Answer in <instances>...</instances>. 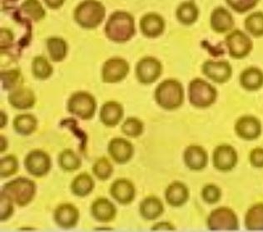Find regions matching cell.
Returning <instances> with one entry per match:
<instances>
[{"mask_svg": "<svg viewBox=\"0 0 263 232\" xmlns=\"http://www.w3.org/2000/svg\"><path fill=\"white\" fill-rule=\"evenodd\" d=\"M53 67L46 57L37 56L32 63V72L36 79L45 80L53 73Z\"/></svg>", "mask_w": 263, "mask_h": 232, "instance_id": "obj_33", "label": "cell"}, {"mask_svg": "<svg viewBox=\"0 0 263 232\" xmlns=\"http://www.w3.org/2000/svg\"><path fill=\"white\" fill-rule=\"evenodd\" d=\"M235 131L241 139L255 140L261 135V123L254 117L244 116L237 120L235 125Z\"/></svg>", "mask_w": 263, "mask_h": 232, "instance_id": "obj_17", "label": "cell"}, {"mask_svg": "<svg viewBox=\"0 0 263 232\" xmlns=\"http://www.w3.org/2000/svg\"><path fill=\"white\" fill-rule=\"evenodd\" d=\"M114 167L108 158L102 157L99 158L92 166V173L100 181H107L112 177Z\"/></svg>", "mask_w": 263, "mask_h": 232, "instance_id": "obj_35", "label": "cell"}, {"mask_svg": "<svg viewBox=\"0 0 263 232\" xmlns=\"http://www.w3.org/2000/svg\"><path fill=\"white\" fill-rule=\"evenodd\" d=\"M91 214L96 221L108 223L116 217V206L108 198L99 197L92 203Z\"/></svg>", "mask_w": 263, "mask_h": 232, "instance_id": "obj_19", "label": "cell"}, {"mask_svg": "<svg viewBox=\"0 0 263 232\" xmlns=\"http://www.w3.org/2000/svg\"><path fill=\"white\" fill-rule=\"evenodd\" d=\"M110 157L118 164H125L131 160L134 154V147L125 138H112L108 143Z\"/></svg>", "mask_w": 263, "mask_h": 232, "instance_id": "obj_14", "label": "cell"}, {"mask_svg": "<svg viewBox=\"0 0 263 232\" xmlns=\"http://www.w3.org/2000/svg\"><path fill=\"white\" fill-rule=\"evenodd\" d=\"M110 194L121 205H128L135 199L136 189L129 180L119 178L110 186Z\"/></svg>", "mask_w": 263, "mask_h": 232, "instance_id": "obj_15", "label": "cell"}, {"mask_svg": "<svg viewBox=\"0 0 263 232\" xmlns=\"http://www.w3.org/2000/svg\"><path fill=\"white\" fill-rule=\"evenodd\" d=\"M201 195H202V198L204 202L213 205V204H216L219 202L221 197V189L214 184L206 185L202 188Z\"/></svg>", "mask_w": 263, "mask_h": 232, "instance_id": "obj_39", "label": "cell"}, {"mask_svg": "<svg viewBox=\"0 0 263 232\" xmlns=\"http://www.w3.org/2000/svg\"><path fill=\"white\" fill-rule=\"evenodd\" d=\"M20 78V72L16 69L4 71L1 72V83H2L3 88L6 91L13 89L18 84Z\"/></svg>", "mask_w": 263, "mask_h": 232, "instance_id": "obj_40", "label": "cell"}, {"mask_svg": "<svg viewBox=\"0 0 263 232\" xmlns=\"http://www.w3.org/2000/svg\"><path fill=\"white\" fill-rule=\"evenodd\" d=\"M165 199L173 207L182 206L189 199V187L183 182H172L165 190Z\"/></svg>", "mask_w": 263, "mask_h": 232, "instance_id": "obj_21", "label": "cell"}, {"mask_svg": "<svg viewBox=\"0 0 263 232\" xmlns=\"http://www.w3.org/2000/svg\"><path fill=\"white\" fill-rule=\"evenodd\" d=\"M238 161L237 151L230 145H220L213 151V166L220 171H232Z\"/></svg>", "mask_w": 263, "mask_h": 232, "instance_id": "obj_12", "label": "cell"}, {"mask_svg": "<svg viewBox=\"0 0 263 232\" xmlns=\"http://www.w3.org/2000/svg\"><path fill=\"white\" fill-rule=\"evenodd\" d=\"M37 186L35 182L27 178H15L3 186L1 193L10 198L17 206H26L35 197Z\"/></svg>", "mask_w": 263, "mask_h": 232, "instance_id": "obj_3", "label": "cell"}, {"mask_svg": "<svg viewBox=\"0 0 263 232\" xmlns=\"http://www.w3.org/2000/svg\"><path fill=\"white\" fill-rule=\"evenodd\" d=\"M67 108L68 112L82 120H90L96 112L97 102L95 96L88 92H74L68 99Z\"/></svg>", "mask_w": 263, "mask_h": 232, "instance_id": "obj_6", "label": "cell"}, {"mask_svg": "<svg viewBox=\"0 0 263 232\" xmlns=\"http://www.w3.org/2000/svg\"><path fill=\"white\" fill-rule=\"evenodd\" d=\"M105 9L96 0H85L75 9L74 18L85 29H95L103 22Z\"/></svg>", "mask_w": 263, "mask_h": 232, "instance_id": "obj_4", "label": "cell"}, {"mask_svg": "<svg viewBox=\"0 0 263 232\" xmlns=\"http://www.w3.org/2000/svg\"><path fill=\"white\" fill-rule=\"evenodd\" d=\"M246 30L256 37L263 36V13L256 12L247 17L245 23Z\"/></svg>", "mask_w": 263, "mask_h": 232, "instance_id": "obj_34", "label": "cell"}, {"mask_svg": "<svg viewBox=\"0 0 263 232\" xmlns=\"http://www.w3.org/2000/svg\"><path fill=\"white\" fill-rule=\"evenodd\" d=\"M106 36L112 42L125 43L135 34V24L133 16L126 12L112 13L105 28Z\"/></svg>", "mask_w": 263, "mask_h": 232, "instance_id": "obj_2", "label": "cell"}, {"mask_svg": "<svg viewBox=\"0 0 263 232\" xmlns=\"http://www.w3.org/2000/svg\"><path fill=\"white\" fill-rule=\"evenodd\" d=\"M245 225L249 230H263V204L252 206L246 214Z\"/></svg>", "mask_w": 263, "mask_h": 232, "instance_id": "obj_30", "label": "cell"}, {"mask_svg": "<svg viewBox=\"0 0 263 232\" xmlns=\"http://www.w3.org/2000/svg\"><path fill=\"white\" fill-rule=\"evenodd\" d=\"M226 2L235 12L244 13L254 9L259 0H226Z\"/></svg>", "mask_w": 263, "mask_h": 232, "instance_id": "obj_41", "label": "cell"}, {"mask_svg": "<svg viewBox=\"0 0 263 232\" xmlns=\"http://www.w3.org/2000/svg\"><path fill=\"white\" fill-rule=\"evenodd\" d=\"M13 202L10 198L3 193H0V221H6L13 215Z\"/></svg>", "mask_w": 263, "mask_h": 232, "instance_id": "obj_42", "label": "cell"}, {"mask_svg": "<svg viewBox=\"0 0 263 232\" xmlns=\"http://www.w3.org/2000/svg\"><path fill=\"white\" fill-rule=\"evenodd\" d=\"M7 1H17V0H7Z\"/></svg>", "mask_w": 263, "mask_h": 232, "instance_id": "obj_49", "label": "cell"}, {"mask_svg": "<svg viewBox=\"0 0 263 232\" xmlns=\"http://www.w3.org/2000/svg\"><path fill=\"white\" fill-rule=\"evenodd\" d=\"M156 103L167 111L178 109L184 102V89L175 79H166L157 87L154 93Z\"/></svg>", "mask_w": 263, "mask_h": 232, "instance_id": "obj_1", "label": "cell"}, {"mask_svg": "<svg viewBox=\"0 0 263 232\" xmlns=\"http://www.w3.org/2000/svg\"><path fill=\"white\" fill-rule=\"evenodd\" d=\"M13 40V36H12L11 32L8 30H4L1 32V47L2 48H7L9 46L10 43Z\"/></svg>", "mask_w": 263, "mask_h": 232, "instance_id": "obj_45", "label": "cell"}, {"mask_svg": "<svg viewBox=\"0 0 263 232\" xmlns=\"http://www.w3.org/2000/svg\"><path fill=\"white\" fill-rule=\"evenodd\" d=\"M183 160L192 171H202L209 163V155L201 146L191 145L185 149Z\"/></svg>", "mask_w": 263, "mask_h": 232, "instance_id": "obj_18", "label": "cell"}, {"mask_svg": "<svg viewBox=\"0 0 263 232\" xmlns=\"http://www.w3.org/2000/svg\"><path fill=\"white\" fill-rule=\"evenodd\" d=\"M0 116H1V121H0V127L1 128H4V127H6L7 123H8V116H7V114L5 113V112H3L1 111V114H0Z\"/></svg>", "mask_w": 263, "mask_h": 232, "instance_id": "obj_48", "label": "cell"}, {"mask_svg": "<svg viewBox=\"0 0 263 232\" xmlns=\"http://www.w3.org/2000/svg\"><path fill=\"white\" fill-rule=\"evenodd\" d=\"M0 140H1L0 141V142H1V153H3V152H5L7 148H8L9 143H8V139H7L5 136H3V135L0 136Z\"/></svg>", "mask_w": 263, "mask_h": 232, "instance_id": "obj_47", "label": "cell"}, {"mask_svg": "<svg viewBox=\"0 0 263 232\" xmlns=\"http://www.w3.org/2000/svg\"><path fill=\"white\" fill-rule=\"evenodd\" d=\"M121 130L126 136L129 138H138L143 134L144 125L140 119L132 117L123 122Z\"/></svg>", "mask_w": 263, "mask_h": 232, "instance_id": "obj_36", "label": "cell"}, {"mask_svg": "<svg viewBox=\"0 0 263 232\" xmlns=\"http://www.w3.org/2000/svg\"><path fill=\"white\" fill-rule=\"evenodd\" d=\"M47 48L53 62H61L68 53V44L60 37H51L47 41Z\"/></svg>", "mask_w": 263, "mask_h": 232, "instance_id": "obj_31", "label": "cell"}, {"mask_svg": "<svg viewBox=\"0 0 263 232\" xmlns=\"http://www.w3.org/2000/svg\"><path fill=\"white\" fill-rule=\"evenodd\" d=\"M140 29L143 35L154 38L163 33L165 29L164 20L157 13H147L141 20Z\"/></svg>", "mask_w": 263, "mask_h": 232, "instance_id": "obj_23", "label": "cell"}, {"mask_svg": "<svg viewBox=\"0 0 263 232\" xmlns=\"http://www.w3.org/2000/svg\"><path fill=\"white\" fill-rule=\"evenodd\" d=\"M95 182L88 173H81L78 175L71 183L70 189L73 195L79 197H85L92 193L95 189Z\"/></svg>", "mask_w": 263, "mask_h": 232, "instance_id": "obj_27", "label": "cell"}, {"mask_svg": "<svg viewBox=\"0 0 263 232\" xmlns=\"http://www.w3.org/2000/svg\"><path fill=\"white\" fill-rule=\"evenodd\" d=\"M55 223L64 229H70L77 226L79 220V209L71 203L60 204L53 214Z\"/></svg>", "mask_w": 263, "mask_h": 232, "instance_id": "obj_16", "label": "cell"}, {"mask_svg": "<svg viewBox=\"0 0 263 232\" xmlns=\"http://www.w3.org/2000/svg\"><path fill=\"white\" fill-rule=\"evenodd\" d=\"M18 170V158L15 156L7 155L0 159V177L10 178Z\"/></svg>", "mask_w": 263, "mask_h": 232, "instance_id": "obj_37", "label": "cell"}, {"mask_svg": "<svg viewBox=\"0 0 263 232\" xmlns=\"http://www.w3.org/2000/svg\"><path fill=\"white\" fill-rule=\"evenodd\" d=\"M13 127L21 136H29L37 129V120L32 114H20L13 119Z\"/></svg>", "mask_w": 263, "mask_h": 232, "instance_id": "obj_28", "label": "cell"}, {"mask_svg": "<svg viewBox=\"0 0 263 232\" xmlns=\"http://www.w3.org/2000/svg\"><path fill=\"white\" fill-rule=\"evenodd\" d=\"M226 45L229 55L236 60L247 57L252 49L250 37L240 30L233 31L227 36Z\"/></svg>", "mask_w": 263, "mask_h": 232, "instance_id": "obj_9", "label": "cell"}, {"mask_svg": "<svg viewBox=\"0 0 263 232\" xmlns=\"http://www.w3.org/2000/svg\"><path fill=\"white\" fill-rule=\"evenodd\" d=\"M162 72V64L154 57H143L136 66L137 79L145 85L155 83L160 78Z\"/></svg>", "mask_w": 263, "mask_h": 232, "instance_id": "obj_11", "label": "cell"}, {"mask_svg": "<svg viewBox=\"0 0 263 232\" xmlns=\"http://www.w3.org/2000/svg\"><path fill=\"white\" fill-rule=\"evenodd\" d=\"M129 64L121 57H112L103 64L102 79L107 84L119 83L127 77L129 72Z\"/></svg>", "mask_w": 263, "mask_h": 232, "instance_id": "obj_10", "label": "cell"}, {"mask_svg": "<svg viewBox=\"0 0 263 232\" xmlns=\"http://www.w3.org/2000/svg\"><path fill=\"white\" fill-rule=\"evenodd\" d=\"M152 230H158V231L159 230H175V227L170 222L161 221V222H158V223L155 224L153 226V228H152Z\"/></svg>", "mask_w": 263, "mask_h": 232, "instance_id": "obj_44", "label": "cell"}, {"mask_svg": "<svg viewBox=\"0 0 263 232\" xmlns=\"http://www.w3.org/2000/svg\"><path fill=\"white\" fill-rule=\"evenodd\" d=\"M51 158L47 152L35 149L27 154L24 159V167L30 175L43 178L51 170Z\"/></svg>", "mask_w": 263, "mask_h": 232, "instance_id": "obj_8", "label": "cell"}, {"mask_svg": "<svg viewBox=\"0 0 263 232\" xmlns=\"http://www.w3.org/2000/svg\"><path fill=\"white\" fill-rule=\"evenodd\" d=\"M234 26L233 15L228 9L219 7L214 9L211 15V27L216 33H224Z\"/></svg>", "mask_w": 263, "mask_h": 232, "instance_id": "obj_24", "label": "cell"}, {"mask_svg": "<svg viewBox=\"0 0 263 232\" xmlns=\"http://www.w3.org/2000/svg\"><path fill=\"white\" fill-rule=\"evenodd\" d=\"M44 2L51 9H58L63 5L64 0H44Z\"/></svg>", "mask_w": 263, "mask_h": 232, "instance_id": "obj_46", "label": "cell"}, {"mask_svg": "<svg viewBox=\"0 0 263 232\" xmlns=\"http://www.w3.org/2000/svg\"><path fill=\"white\" fill-rule=\"evenodd\" d=\"M217 92L213 85L203 79L192 80L189 87V102L193 107L206 108L215 103Z\"/></svg>", "mask_w": 263, "mask_h": 232, "instance_id": "obj_5", "label": "cell"}, {"mask_svg": "<svg viewBox=\"0 0 263 232\" xmlns=\"http://www.w3.org/2000/svg\"><path fill=\"white\" fill-rule=\"evenodd\" d=\"M199 11L193 3L185 2L178 7L177 18L184 25H192L197 21Z\"/></svg>", "mask_w": 263, "mask_h": 232, "instance_id": "obj_32", "label": "cell"}, {"mask_svg": "<svg viewBox=\"0 0 263 232\" xmlns=\"http://www.w3.org/2000/svg\"><path fill=\"white\" fill-rule=\"evenodd\" d=\"M164 206L158 197L154 196L146 197L141 202L139 212L146 221H154L162 216Z\"/></svg>", "mask_w": 263, "mask_h": 232, "instance_id": "obj_25", "label": "cell"}, {"mask_svg": "<svg viewBox=\"0 0 263 232\" xmlns=\"http://www.w3.org/2000/svg\"><path fill=\"white\" fill-rule=\"evenodd\" d=\"M9 103L13 108L18 110L30 109L35 105L36 96L29 88H18L9 93Z\"/></svg>", "mask_w": 263, "mask_h": 232, "instance_id": "obj_22", "label": "cell"}, {"mask_svg": "<svg viewBox=\"0 0 263 232\" xmlns=\"http://www.w3.org/2000/svg\"><path fill=\"white\" fill-rule=\"evenodd\" d=\"M250 162L254 167H263V148L257 147L252 150L250 154Z\"/></svg>", "mask_w": 263, "mask_h": 232, "instance_id": "obj_43", "label": "cell"}, {"mask_svg": "<svg viewBox=\"0 0 263 232\" xmlns=\"http://www.w3.org/2000/svg\"><path fill=\"white\" fill-rule=\"evenodd\" d=\"M240 84L248 91H257L263 86V72L259 68L251 67L240 75Z\"/></svg>", "mask_w": 263, "mask_h": 232, "instance_id": "obj_26", "label": "cell"}, {"mask_svg": "<svg viewBox=\"0 0 263 232\" xmlns=\"http://www.w3.org/2000/svg\"><path fill=\"white\" fill-rule=\"evenodd\" d=\"M59 165L62 170L68 172L77 171L82 166L81 158L71 149H65L59 156Z\"/></svg>", "mask_w": 263, "mask_h": 232, "instance_id": "obj_29", "label": "cell"}, {"mask_svg": "<svg viewBox=\"0 0 263 232\" xmlns=\"http://www.w3.org/2000/svg\"><path fill=\"white\" fill-rule=\"evenodd\" d=\"M22 10L35 21L44 18L45 14L44 8L37 0H26L22 5Z\"/></svg>", "mask_w": 263, "mask_h": 232, "instance_id": "obj_38", "label": "cell"}, {"mask_svg": "<svg viewBox=\"0 0 263 232\" xmlns=\"http://www.w3.org/2000/svg\"><path fill=\"white\" fill-rule=\"evenodd\" d=\"M203 74L217 84H224L228 82L233 74V68L227 61L209 60L202 67Z\"/></svg>", "mask_w": 263, "mask_h": 232, "instance_id": "obj_13", "label": "cell"}, {"mask_svg": "<svg viewBox=\"0 0 263 232\" xmlns=\"http://www.w3.org/2000/svg\"><path fill=\"white\" fill-rule=\"evenodd\" d=\"M124 115V110L120 103L115 101L106 102L100 109L99 118L103 125L114 127L119 125Z\"/></svg>", "mask_w": 263, "mask_h": 232, "instance_id": "obj_20", "label": "cell"}, {"mask_svg": "<svg viewBox=\"0 0 263 232\" xmlns=\"http://www.w3.org/2000/svg\"><path fill=\"white\" fill-rule=\"evenodd\" d=\"M211 230H237L239 226L237 215L232 209L219 207L213 210L206 220Z\"/></svg>", "mask_w": 263, "mask_h": 232, "instance_id": "obj_7", "label": "cell"}]
</instances>
